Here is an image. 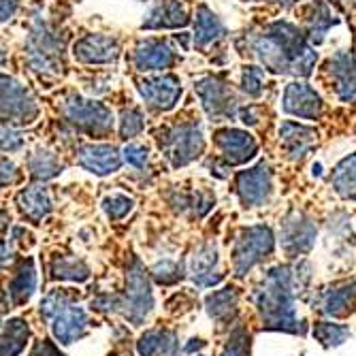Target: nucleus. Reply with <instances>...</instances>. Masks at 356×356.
Masks as SVG:
<instances>
[{
  "instance_id": "nucleus-1",
  "label": "nucleus",
  "mask_w": 356,
  "mask_h": 356,
  "mask_svg": "<svg viewBox=\"0 0 356 356\" xmlns=\"http://www.w3.org/2000/svg\"><path fill=\"white\" fill-rule=\"evenodd\" d=\"M250 49L256 60L271 73L309 77L318 54L307 43V37L290 22L277 19L265 26L250 39Z\"/></svg>"
},
{
  "instance_id": "nucleus-2",
  "label": "nucleus",
  "mask_w": 356,
  "mask_h": 356,
  "mask_svg": "<svg viewBox=\"0 0 356 356\" xmlns=\"http://www.w3.org/2000/svg\"><path fill=\"white\" fill-rule=\"evenodd\" d=\"M254 305L261 312L267 329L297 333V318H295V282L293 269L275 267L267 273L261 288L254 290Z\"/></svg>"
},
{
  "instance_id": "nucleus-3",
  "label": "nucleus",
  "mask_w": 356,
  "mask_h": 356,
  "mask_svg": "<svg viewBox=\"0 0 356 356\" xmlns=\"http://www.w3.org/2000/svg\"><path fill=\"white\" fill-rule=\"evenodd\" d=\"M26 60L28 67L41 77H56L64 69V43L58 30L43 15H35L30 19Z\"/></svg>"
},
{
  "instance_id": "nucleus-4",
  "label": "nucleus",
  "mask_w": 356,
  "mask_h": 356,
  "mask_svg": "<svg viewBox=\"0 0 356 356\" xmlns=\"http://www.w3.org/2000/svg\"><path fill=\"white\" fill-rule=\"evenodd\" d=\"M62 118L75 131L94 139H103L113 131L111 109L99 101L81 99L77 94H71L62 101Z\"/></svg>"
},
{
  "instance_id": "nucleus-5",
  "label": "nucleus",
  "mask_w": 356,
  "mask_h": 356,
  "mask_svg": "<svg viewBox=\"0 0 356 356\" xmlns=\"http://www.w3.org/2000/svg\"><path fill=\"white\" fill-rule=\"evenodd\" d=\"M158 147L173 169H181L205 152V137L197 122H179L165 128L158 137Z\"/></svg>"
},
{
  "instance_id": "nucleus-6",
  "label": "nucleus",
  "mask_w": 356,
  "mask_h": 356,
  "mask_svg": "<svg viewBox=\"0 0 356 356\" xmlns=\"http://www.w3.org/2000/svg\"><path fill=\"white\" fill-rule=\"evenodd\" d=\"M194 92L201 99V105L211 122L233 120L239 113V101L233 88L218 75L201 77L194 83Z\"/></svg>"
},
{
  "instance_id": "nucleus-7",
  "label": "nucleus",
  "mask_w": 356,
  "mask_h": 356,
  "mask_svg": "<svg viewBox=\"0 0 356 356\" xmlns=\"http://www.w3.org/2000/svg\"><path fill=\"white\" fill-rule=\"evenodd\" d=\"M275 237L269 226H250L243 229L233 248V267L237 275H245L254 265H258L273 252Z\"/></svg>"
},
{
  "instance_id": "nucleus-8",
  "label": "nucleus",
  "mask_w": 356,
  "mask_h": 356,
  "mask_svg": "<svg viewBox=\"0 0 356 356\" xmlns=\"http://www.w3.org/2000/svg\"><path fill=\"white\" fill-rule=\"evenodd\" d=\"M122 314L126 320H131L133 325H141V322L147 318V314L154 307V295H152V288L145 275L143 265L133 258L131 267H128L126 273V297L120 303Z\"/></svg>"
},
{
  "instance_id": "nucleus-9",
  "label": "nucleus",
  "mask_w": 356,
  "mask_h": 356,
  "mask_svg": "<svg viewBox=\"0 0 356 356\" xmlns=\"http://www.w3.org/2000/svg\"><path fill=\"white\" fill-rule=\"evenodd\" d=\"M5 124L9 126H30L39 118V105L26 86L13 77L3 75V103H0Z\"/></svg>"
},
{
  "instance_id": "nucleus-10",
  "label": "nucleus",
  "mask_w": 356,
  "mask_h": 356,
  "mask_svg": "<svg viewBox=\"0 0 356 356\" xmlns=\"http://www.w3.org/2000/svg\"><path fill=\"white\" fill-rule=\"evenodd\" d=\"M137 90L141 94V99L145 101V105L154 111H171L184 94L179 77L171 73L145 77L143 81H139Z\"/></svg>"
},
{
  "instance_id": "nucleus-11",
  "label": "nucleus",
  "mask_w": 356,
  "mask_h": 356,
  "mask_svg": "<svg viewBox=\"0 0 356 356\" xmlns=\"http://www.w3.org/2000/svg\"><path fill=\"white\" fill-rule=\"evenodd\" d=\"M237 194L243 207H261L271 199L273 192V173L267 163H261L252 169H245L237 175L235 181Z\"/></svg>"
},
{
  "instance_id": "nucleus-12",
  "label": "nucleus",
  "mask_w": 356,
  "mask_h": 356,
  "mask_svg": "<svg viewBox=\"0 0 356 356\" xmlns=\"http://www.w3.org/2000/svg\"><path fill=\"white\" fill-rule=\"evenodd\" d=\"M213 141L226 167L245 165L258 152L256 139L248 131H239V128H222L213 135Z\"/></svg>"
},
{
  "instance_id": "nucleus-13",
  "label": "nucleus",
  "mask_w": 356,
  "mask_h": 356,
  "mask_svg": "<svg viewBox=\"0 0 356 356\" xmlns=\"http://www.w3.org/2000/svg\"><path fill=\"white\" fill-rule=\"evenodd\" d=\"M284 113L301 118V120H318L325 109L320 94L305 81H290L282 96Z\"/></svg>"
},
{
  "instance_id": "nucleus-14",
  "label": "nucleus",
  "mask_w": 356,
  "mask_h": 356,
  "mask_svg": "<svg viewBox=\"0 0 356 356\" xmlns=\"http://www.w3.org/2000/svg\"><path fill=\"white\" fill-rule=\"evenodd\" d=\"M177 62V51L165 39H143L133 49V67L139 73L167 71Z\"/></svg>"
},
{
  "instance_id": "nucleus-15",
  "label": "nucleus",
  "mask_w": 356,
  "mask_h": 356,
  "mask_svg": "<svg viewBox=\"0 0 356 356\" xmlns=\"http://www.w3.org/2000/svg\"><path fill=\"white\" fill-rule=\"evenodd\" d=\"M77 165L94 175H111L115 171H120L124 156L120 154V149L115 145L109 143H86L79 145L75 152Z\"/></svg>"
},
{
  "instance_id": "nucleus-16",
  "label": "nucleus",
  "mask_w": 356,
  "mask_h": 356,
  "mask_svg": "<svg viewBox=\"0 0 356 356\" xmlns=\"http://www.w3.org/2000/svg\"><path fill=\"white\" fill-rule=\"evenodd\" d=\"M73 56L81 64H113L120 58V43L115 37L92 32L73 43Z\"/></svg>"
},
{
  "instance_id": "nucleus-17",
  "label": "nucleus",
  "mask_w": 356,
  "mask_h": 356,
  "mask_svg": "<svg viewBox=\"0 0 356 356\" xmlns=\"http://www.w3.org/2000/svg\"><path fill=\"white\" fill-rule=\"evenodd\" d=\"M190 24V11L184 0H158L143 15L141 28L145 30H175Z\"/></svg>"
},
{
  "instance_id": "nucleus-18",
  "label": "nucleus",
  "mask_w": 356,
  "mask_h": 356,
  "mask_svg": "<svg viewBox=\"0 0 356 356\" xmlns=\"http://www.w3.org/2000/svg\"><path fill=\"white\" fill-rule=\"evenodd\" d=\"M316 226L312 220H307L301 213L288 216L282 224V248L290 256H299L307 250H312L316 241Z\"/></svg>"
},
{
  "instance_id": "nucleus-19",
  "label": "nucleus",
  "mask_w": 356,
  "mask_h": 356,
  "mask_svg": "<svg viewBox=\"0 0 356 356\" xmlns=\"http://www.w3.org/2000/svg\"><path fill=\"white\" fill-rule=\"evenodd\" d=\"M329 73L341 103L354 105L356 103V60L354 54L335 51L329 60Z\"/></svg>"
},
{
  "instance_id": "nucleus-20",
  "label": "nucleus",
  "mask_w": 356,
  "mask_h": 356,
  "mask_svg": "<svg viewBox=\"0 0 356 356\" xmlns=\"http://www.w3.org/2000/svg\"><path fill=\"white\" fill-rule=\"evenodd\" d=\"M318 133L314 128L299 122H282L280 126V143L288 160H303L316 145Z\"/></svg>"
},
{
  "instance_id": "nucleus-21",
  "label": "nucleus",
  "mask_w": 356,
  "mask_h": 356,
  "mask_svg": "<svg viewBox=\"0 0 356 356\" xmlns=\"http://www.w3.org/2000/svg\"><path fill=\"white\" fill-rule=\"evenodd\" d=\"M51 322H54L51 325L54 337L64 346H69V343L77 341L79 337H83V333L88 329V316L79 305H69L64 312H60Z\"/></svg>"
},
{
  "instance_id": "nucleus-22",
  "label": "nucleus",
  "mask_w": 356,
  "mask_h": 356,
  "mask_svg": "<svg viewBox=\"0 0 356 356\" xmlns=\"http://www.w3.org/2000/svg\"><path fill=\"white\" fill-rule=\"evenodd\" d=\"M17 207L22 211L24 218H28L30 222H43V218L49 216L51 211V197H49V190L39 184V186H30L24 188L17 194Z\"/></svg>"
},
{
  "instance_id": "nucleus-23",
  "label": "nucleus",
  "mask_w": 356,
  "mask_h": 356,
  "mask_svg": "<svg viewBox=\"0 0 356 356\" xmlns=\"http://www.w3.org/2000/svg\"><path fill=\"white\" fill-rule=\"evenodd\" d=\"M190 273H192L194 284L201 288H209L220 282L222 275L218 273V252L213 245L205 243L194 252L192 263H190Z\"/></svg>"
},
{
  "instance_id": "nucleus-24",
  "label": "nucleus",
  "mask_w": 356,
  "mask_h": 356,
  "mask_svg": "<svg viewBox=\"0 0 356 356\" xmlns=\"http://www.w3.org/2000/svg\"><path fill=\"white\" fill-rule=\"evenodd\" d=\"M224 35H226V28L222 19L209 7L199 5L197 15H194V45L199 49H205L218 39H222Z\"/></svg>"
},
{
  "instance_id": "nucleus-25",
  "label": "nucleus",
  "mask_w": 356,
  "mask_h": 356,
  "mask_svg": "<svg viewBox=\"0 0 356 356\" xmlns=\"http://www.w3.org/2000/svg\"><path fill=\"white\" fill-rule=\"evenodd\" d=\"M354 299H356V280L325 290V293L320 295L316 307L325 316H339L346 312V307H350Z\"/></svg>"
},
{
  "instance_id": "nucleus-26",
  "label": "nucleus",
  "mask_w": 356,
  "mask_h": 356,
  "mask_svg": "<svg viewBox=\"0 0 356 356\" xmlns=\"http://www.w3.org/2000/svg\"><path fill=\"white\" fill-rule=\"evenodd\" d=\"M26 167H28L30 177L37 181H49V179L58 177L64 169L60 158L49 149H35L28 156Z\"/></svg>"
},
{
  "instance_id": "nucleus-27",
  "label": "nucleus",
  "mask_w": 356,
  "mask_h": 356,
  "mask_svg": "<svg viewBox=\"0 0 356 356\" xmlns=\"http://www.w3.org/2000/svg\"><path fill=\"white\" fill-rule=\"evenodd\" d=\"M331 186L341 199H356V154H350L339 160L331 175Z\"/></svg>"
},
{
  "instance_id": "nucleus-28",
  "label": "nucleus",
  "mask_w": 356,
  "mask_h": 356,
  "mask_svg": "<svg viewBox=\"0 0 356 356\" xmlns=\"http://www.w3.org/2000/svg\"><path fill=\"white\" fill-rule=\"evenodd\" d=\"M37 288V271H35V261L28 258V261L22 263V267L17 269L15 277L9 284V293L13 297V303L22 305L26 303L32 295H35Z\"/></svg>"
},
{
  "instance_id": "nucleus-29",
  "label": "nucleus",
  "mask_w": 356,
  "mask_h": 356,
  "mask_svg": "<svg viewBox=\"0 0 356 356\" xmlns=\"http://www.w3.org/2000/svg\"><path fill=\"white\" fill-rule=\"evenodd\" d=\"M30 337V327L28 322L22 318H11L5 322L3 327V356H17L24 348L26 341Z\"/></svg>"
},
{
  "instance_id": "nucleus-30",
  "label": "nucleus",
  "mask_w": 356,
  "mask_h": 356,
  "mask_svg": "<svg viewBox=\"0 0 356 356\" xmlns=\"http://www.w3.org/2000/svg\"><path fill=\"white\" fill-rule=\"evenodd\" d=\"M335 24H337V19L333 17L331 9L325 3L316 0L314 7H312V15L307 19V39L314 45H320L322 41H325V35L329 32V28Z\"/></svg>"
},
{
  "instance_id": "nucleus-31",
  "label": "nucleus",
  "mask_w": 356,
  "mask_h": 356,
  "mask_svg": "<svg viewBox=\"0 0 356 356\" xmlns=\"http://www.w3.org/2000/svg\"><path fill=\"white\" fill-rule=\"evenodd\" d=\"M207 312L213 320H226L237 307V293L233 288H222L211 293L205 301Z\"/></svg>"
},
{
  "instance_id": "nucleus-32",
  "label": "nucleus",
  "mask_w": 356,
  "mask_h": 356,
  "mask_svg": "<svg viewBox=\"0 0 356 356\" xmlns=\"http://www.w3.org/2000/svg\"><path fill=\"white\" fill-rule=\"evenodd\" d=\"M51 275L56 280L86 282L90 277V269L81 261H77V258H56L51 265Z\"/></svg>"
},
{
  "instance_id": "nucleus-33",
  "label": "nucleus",
  "mask_w": 356,
  "mask_h": 356,
  "mask_svg": "<svg viewBox=\"0 0 356 356\" xmlns=\"http://www.w3.org/2000/svg\"><path fill=\"white\" fill-rule=\"evenodd\" d=\"M350 329L343 325H333V322H318L314 327V337L322 346H339L348 339Z\"/></svg>"
},
{
  "instance_id": "nucleus-34",
  "label": "nucleus",
  "mask_w": 356,
  "mask_h": 356,
  "mask_svg": "<svg viewBox=\"0 0 356 356\" xmlns=\"http://www.w3.org/2000/svg\"><path fill=\"white\" fill-rule=\"evenodd\" d=\"M241 90L252 99H258L265 90V67H258V64L245 67L241 73Z\"/></svg>"
},
{
  "instance_id": "nucleus-35",
  "label": "nucleus",
  "mask_w": 356,
  "mask_h": 356,
  "mask_svg": "<svg viewBox=\"0 0 356 356\" xmlns=\"http://www.w3.org/2000/svg\"><path fill=\"white\" fill-rule=\"evenodd\" d=\"M145 128V118L139 109L131 107V109H124L120 115V137L122 139H133L137 135L143 133Z\"/></svg>"
},
{
  "instance_id": "nucleus-36",
  "label": "nucleus",
  "mask_w": 356,
  "mask_h": 356,
  "mask_svg": "<svg viewBox=\"0 0 356 356\" xmlns=\"http://www.w3.org/2000/svg\"><path fill=\"white\" fill-rule=\"evenodd\" d=\"M71 305V297L67 290H54V293H49L43 303H41V316L47 318V320H54L60 312H64Z\"/></svg>"
},
{
  "instance_id": "nucleus-37",
  "label": "nucleus",
  "mask_w": 356,
  "mask_h": 356,
  "mask_svg": "<svg viewBox=\"0 0 356 356\" xmlns=\"http://www.w3.org/2000/svg\"><path fill=\"white\" fill-rule=\"evenodd\" d=\"M133 205H135L133 199L126 197V194H111V197H107L103 201V211L111 220H122V218H126L128 213H131Z\"/></svg>"
},
{
  "instance_id": "nucleus-38",
  "label": "nucleus",
  "mask_w": 356,
  "mask_h": 356,
  "mask_svg": "<svg viewBox=\"0 0 356 356\" xmlns=\"http://www.w3.org/2000/svg\"><path fill=\"white\" fill-rule=\"evenodd\" d=\"M250 354V335L245 329H235L229 337V343L224 346L222 356H248Z\"/></svg>"
},
{
  "instance_id": "nucleus-39",
  "label": "nucleus",
  "mask_w": 356,
  "mask_h": 356,
  "mask_svg": "<svg viewBox=\"0 0 356 356\" xmlns=\"http://www.w3.org/2000/svg\"><path fill=\"white\" fill-rule=\"evenodd\" d=\"M152 275L158 284H175L181 280V269L177 263H171V261H163V263H158L154 269H152Z\"/></svg>"
},
{
  "instance_id": "nucleus-40",
  "label": "nucleus",
  "mask_w": 356,
  "mask_h": 356,
  "mask_svg": "<svg viewBox=\"0 0 356 356\" xmlns=\"http://www.w3.org/2000/svg\"><path fill=\"white\" fill-rule=\"evenodd\" d=\"M122 156H124V163H128L135 169H143L147 165V158H149V152L145 145H139V143H128L124 149H122Z\"/></svg>"
},
{
  "instance_id": "nucleus-41",
  "label": "nucleus",
  "mask_w": 356,
  "mask_h": 356,
  "mask_svg": "<svg viewBox=\"0 0 356 356\" xmlns=\"http://www.w3.org/2000/svg\"><path fill=\"white\" fill-rule=\"evenodd\" d=\"M160 346H163V331H147L139 343H137V352L141 356H156L160 352Z\"/></svg>"
},
{
  "instance_id": "nucleus-42",
  "label": "nucleus",
  "mask_w": 356,
  "mask_h": 356,
  "mask_svg": "<svg viewBox=\"0 0 356 356\" xmlns=\"http://www.w3.org/2000/svg\"><path fill=\"white\" fill-rule=\"evenodd\" d=\"M22 147H24V137L13 131V126L7 128V124H3V152L13 154V152H19Z\"/></svg>"
},
{
  "instance_id": "nucleus-43",
  "label": "nucleus",
  "mask_w": 356,
  "mask_h": 356,
  "mask_svg": "<svg viewBox=\"0 0 356 356\" xmlns=\"http://www.w3.org/2000/svg\"><path fill=\"white\" fill-rule=\"evenodd\" d=\"M160 356H179V341L171 331H163V346H160Z\"/></svg>"
},
{
  "instance_id": "nucleus-44",
  "label": "nucleus",
  "mask_w": 356,
  "mask_h": 356,
  "mask_svg": "<svg viewBox=\"0 0 356 356\" xmlns=\"http://www.w3.org/2000/svg\"><path fill=\"white\" fill-rule=\"evenodd\" d=\"M32 356H64L51 341L47 339H41L35 343V348H32Z\"/></svg>"
},
{
  "instance_id": "nucleus-45",
  "label": "nucleus",
  "mask_w": 356,
  "mask_h": 356,
  "mask_svg": "<svg viewBox=\"0 0 356 356\" xmlns=\"http://www.w3.org/2000/svg\"><path fill=\"white\" fill-rule=\"evenodd\" d=\"M15 165L11 163V160H7V158H3V186H7V184H11L13 179H15Z\"/></svg>"
},
{
  "instance_id": "nucleus-46",
  "label": "nucleus",
  "mask_w": 356,
  "mask_h": 356,
  "mask_svg": "<svg viewBox=\"0 0 356 356\" xmlns=\"http://www.w3.org/2000/svg\"><path fill=\"white\" fill-rule=\"evenodd\" d=\"M17 7H19V0H3V22L13 19Z\"/></svg>"
},
{
  "instance_id": "nucleus-47",
  "label": "nucleus",
  "mask_w": 356,
  "mask_h": 356,
  "mask_svg": "<svg viewBox=\"0 0 356 356\" xmlns=\"http://www.w3.org/2000/svg\"><path fill=\"white\" fill-rule=\"evenodd\" d=\"M113 305H115V299H113V297H109V295L99 297V299H94V301H92V307H94V309H101V312L113 309Z\"/></svg>"
},
{
  "instance_id": "nucleus-48",
  "label": "nucleus",
  "mask_w": 356,
  "mask_h": 356,
  "mask_svg": "<svg viewBox=\"0 0 356 356\" xmlns=\"http://www.w3.org/2000/svg\"><path fill=\"white\" fill-rule=\"evenodd\" d=\"M263 3H275V5H280V7H284V9H288V7H293L297 0H263Z\"/></svg>"
},
{
  "instance_id": "nucleus-49",
  "label": "nucleus",
  "mask_w": 356,
  "mask_h": 356,
  "mask_svg": "<svg viewBox=\"0 0 356 356\" xmlns=\"http://www.w3.org/2000/svg\"><path fill=\"white\" fill-rule=\"evenodd\" d=\"M314 175H320V165H314Z\"/></svg>"
},
{
  "instance_id": "nucleus-50",
  "label": "nucleus",
  "mask_w": 356,
  "mask_h": 356,
  "mask_svg": "<svg viewBox=\"0 0 356 356\" xmlns=\"http://www.w3.org/2000/svg\"><path fill=\"white\" fill-rule=\"evenodd\" d=\"M354 60H356V39H354Z\"/></svg>"
}]
</instances>
